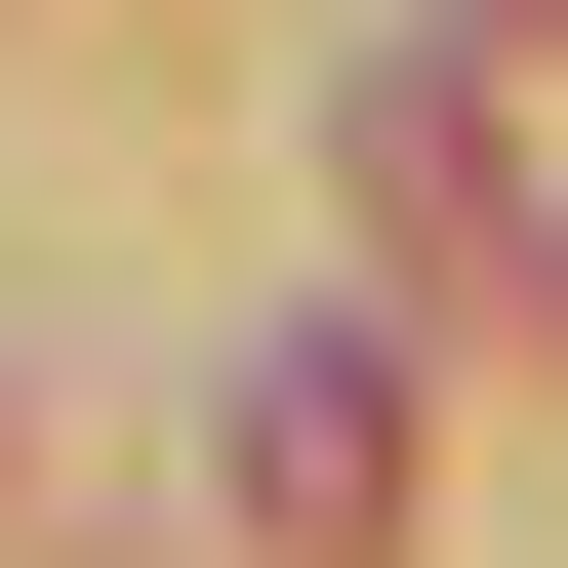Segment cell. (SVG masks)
Segmentation results:
<instances>
[{
  "label": "cell",
  "mask_w": 568,
  "mask_h": 568,
  "mask_svg": "<svg viewBox=\"0 0 568 568\" xmlns=\"http://www.w3.org/2000/svg\"><path fill=\"white\" fill-rule=\"evenodd\" d=\"M203 447H244V528H284V568H366V528H406V366H366V325H284Z\"/></svg>",
  "instance_id": "1"
}]
</instances>
